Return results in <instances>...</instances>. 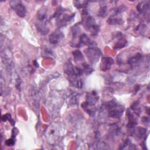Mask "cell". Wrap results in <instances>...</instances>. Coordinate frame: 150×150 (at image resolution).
I'll return each instance as SVG.
<instances>
[{
  "instance_id": "1",
  "label": "cell",
  "mask_w": 150,
  "mask_h": 150,
  "mask_svg": "<svg viewBox=\"0 0 150 150\" xmlns=\"http://www.w3.org/2000/svg\"><path fill=\"white\" fill-rule=\"evenodd\" d=\"M36 28L42 35L47 34L49 30L47 26V10L45 6L42 7L37 13Z\"/></svg>"
},
{
  "instance_id": "2",
  "label": "cell",
  "mask_w": 150,
  "mask_h": 150,
  "mask_svg": "<svg viewBox=\"0 0 150 150\" xmlns=\"http://www.w3.org/2000/svg\"><path fill=\"white\" fill-rule=\"evenodd\" d=\"M64 9L60 8L55 13L54 16L57 19V25L59 27L69 24L73 19L74 13H64Z\"/></svg>"
},
{
  "instance_id": "3",
  "label": "cell",
  "mask_w": 150,
  "mask_h": 150,
  "mask_svg": "<svg viewBox=\"0 0 150 150\" xmlns=\"http://www.w3.org/2000/svg\"><path fill=\"white\" fill-rule=\"evenodd\" d=\"M87 13H84V19H83V26L84 28L88 32H90L93 35H95L97 34L99 29L98 26L96 24V21L93 18L90 16H87L86 17V15Z\"/></svg>"
},
{
  "instance_id": "4",
  "label": "cell",
  "mask_w": 150,
  "mask_h": 150,
  "mask_svg": "<svg viewBox=\"0 0 150 150\" xmlns=\"http://www.w3.org/2000/svg\"><path fill=\"white\" fill-rule=\"evenodd\" d=\"M107 107L110 110L109 116L111 118H120L124 112V108L112 101L108 103Z\"/></svg>"
},
{
  "instance_id": "5",
  "label": "cell",
  "mask_w": 150,
  "mask_h": 150,
  "mask_svg": "<svg viewBox=\"0 0 150 150\" xmlns=\"http://www.w3.org/2000/svg\"><path fill=\"white\" fill-rule=\"evenodd\" d=\"M85 53L90 63L94 64L98 62L101 54L99 49L96 47H90L85 50Z\"/></svg>"
},
{
  "instance_id": "6",
  "label": "cell",
  "mask_w": 150,
  "mask_h": 150,
  "mask_svg": "<svg viewBox=\"0 0 150 150\" xmlns=\"http://www.w3.org/2000/svg\"><path fill=\"white\" fill-rule=\"evenodd\" d=\"M11 8L13 9V10L16 13V14L21 17L23 18L26 15V9L25 6L23 5L21 1H11L9 2Z\"/></svg>"
},
{
  "instance_id": "7",
  "label": "cell",
  "mask_w": 150,
  "mask_h": 150,
  "mask_svg": "<svg viewBox=\"0 0 150 150\" xmlns=\"http://www.w3.org/2000/svg\"><path fill=\"white\" fill-rule=\"evenodd\" d=\"M63 36L64 35L63 32L59 29H57L50 35L49 39L52 44H57L60 42Z\"/></svg>"
},
{
  "instance_id": "8",
  "label": "cell",
  "mask_w": 150,
  "mask_h": 150,
  "mask_svg": "<svg viewBox=\"0 0 150 150\" xmlns=\"http://www.w3.org/2000/svg\"><path fill=\"white\" fill-rule=\"evenodd\" d=\"M87 45L88 46L90 47H94V46H96V43L91 40L88 36L85 35V34H83L80 37V39H79V42L77 44V46L79 47L81 46V45Z\"/></svg>"
},
{
  "instance_id": "9",
  "label": "cell",
  "mask_w": 150,
  "mask_h": 150,
  "mask_svg": "<svg viewBox=\"0 0 150 150\" xmlns=\"http://www.w3.org/2000/svg\"><path fill=\"white\" fill-rule=\"evenodd\" d=\"M114 63L113 59L111 57H104L101 63V69L103 71H106L110 69L111 65Z\"/></svg>"
},
{
  "instance_id": "10",
  "label": "cell",
  "mask_w": 150,
  "mask_h": 150,
  "mask_svg": "<svg viewBox=\"0 0 150 150\" xmlns=\"http://www.w3.org/2000/svg\"><path fill=\"white\" fill-rule=\"evenodd\" d=\"M149 9V5L148 2H142L139 3L137 6V9L139 12L143 13L148 11Z\"/></svg>"
},
{
  "instance_id": "11",
  "label": "cell",
  "mask_w": 150,
  "mask_h": 150,
  "mask_svg": "<svg viewBox=\"0 0 150 150\" xmlns=\"http://www.w3.org/2000/svg\"><path fill=\"white\" fill-rule=\"evenodd\" d=\"M142 57V56L140 53H137L135 56L131 57L128 60V64L130 65H132L134 64H135L139 62Z\"/></svg>"
},
{
  "instance_id": "12",
  "label": "cell",
  "mask_w": 150,
  "mask_h": 150,
  "mask_svg": "<svg viewBox=\"0 0 150 150\" xmlns=\"http://www.w3.org/2000/svg\"><path fill=\"white\" fill-rule=\"evenodd\" d=\"M127 41L126 40V39H125L124 38H121L114 45V48L115 49H120V48L124 47L127 45Z\"/></svg>"
},
{
  "instance_id": "13",
  "label": "cell",
  "mask_w": 150,
  "mask_h": 150,
  "mask_svg": "<svg viewBox=\"0 0 150 150\" xmlns=\"http://www.w3.org/2000/svg\"><path fill=\"white\" fill-rule=\"evenodd\" d=\"M107 22L109 24L111 25H116V24H122L123 23V21L121 18H110L107 21Z\"/></svg>"
},
{
  "instance_id": "14",
  "label": "cell",
  "mask_w": 150,
  "mask_h": 150,
  "mask_svg": "<svg viewBox=\"0 0 150 150\" xmlns=\"http://www.w3.org/2000/svg\"><path fill=\"white\" fill-rule=\"evenodd\" d=\"M74 57V59L76 61H81L82 60H83L84 57L83 56L82 54V53L80 52V51L79 50H76L74 51L73 53Z\"/></svg>"
},
{
  "instance_id": "15",
  "label": "cell",
  "mask_w": 150,
  "mask_h": 150,
  "mask_svg": "<svg viewBox=\"0 0 150 150\" xmlns=\"http://www.w3.org/2000/svg\"><path fill=\"white\" fill-rule=\"evenodd\" d=\"M87 2L86 1H76L74 2L75 4V6L77 8H84L87 5L85 4V3H87Z\"/></svg>"
},
{
  "instance_id": "16",
  "label": "cell",
  "mask_w": 150,
  "mask_h": 150,
  "mask_svg": "<svg viewBox=\"0 0 150 150\" xmlns=\"http://www.w3.org/2000/svg\"><path fill=\"white\" fill-rule=\"evenodd\" d=\"M106 11H107V6H103L102 7L100 8L99 12H98V16L103 17L105 15V13H106Z\"/></svg>"
},
{
  "instance_id": "17",
  "label": "cell",
  "mask_w": 150,
  "mask_h": 150,
  "mask_svg": "<svg viewBox=\"0 0 150 150\" xmlns=\"http://www.w3.org/2000/svg\"><path fill=\"white\" fill-rule=\"evenodd\" d=\"M14 144H15V141H14V139L13 138L8 139L5 141V144L7 146H12L14 145Z\"/></svg>"
},
{
  "instance_id": "18",
  "label": "cell",
  "mask_w": 150,
  "mask_h": 150,
  "mask_svg": "<svg viewBox=\"0 0 150 150\" xmlns=\"http://www.w3.org/2000/svg\"><path fill=\"white\" fill-rule=\"evenodd\" d=\"M11 119V115L10 114H5V115H3L2 117V120L4 121H6L7 120H10Z\"/></svg>"
}]
</instances>
